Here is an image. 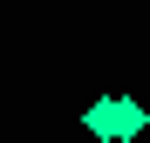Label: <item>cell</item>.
Returning a JSON list of instances; mask_svg holds the SVG:
<instances>
[{"instance_id": "1", "label": "cell", "mask_w": 150, "mask_h": 143, "mask_svg": "<svg viewBox=\"0 0 150 143\" xmlns=\"http://www.w3.org/2000/svg\"><path fill=\"white\" fill-rule=\"evenodd\" d=\"M109 102H116V116H109V143H137V136L150 130V109L137 102V95H123V89H109Z\"/></svg>"}, {"instance_id": "2", "label": "cell", "mask_w": 150, "mask_h": 143, "mask_svg": "<svg viewBox=\"0 0 150 143\" xmlns=\"http://www.w3.org/2000/svg\"><path fill=\"white\" fill-rule=\"evenodd\" d=\"M109 116H116V102H109V95H96V102L82 109V130H89V136H103V143H109Z\"/></svg>"}]
</instances>
